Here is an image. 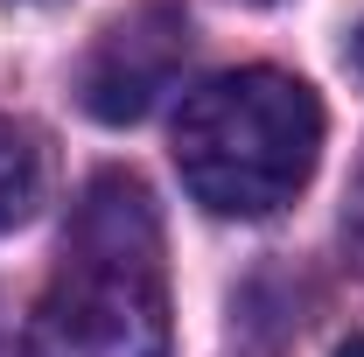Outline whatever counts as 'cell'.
Masks as SVG:
<instances>
[{"label": "cell", "mask_w": 364, "mask_h": 357, "mask_svg": "<svg viewBox=\"0 0 364 357\" xmlns=\"http://www.w3.org/2000/svg\"><path fill=\"white\" fill-rule=\"evenodd\" d=\"M21 357H176L168 245L147 182L105 169L63 224V252L28 315Z\"/></svg>", "instance_id": "1"}, {"label": "cell", "mask_w": 364, "mask_h": 357, "mask_svg": "<svg viewBox=\"0 0 364 357\" xmlns=\"http://www.w3.org/2000/svg\"><path fill=\"white\" fill-rule=\"evenodd\" d=\"M28 7H56V0H28Z\"/></svg>", "instance_id": "6"}, {"label": "cell", "mask_w": 364, "mask_h": 357, "mask_svg": "<svg viewBox=\"0 0 364 357\" xmlns=\"http://www.w3.org/2000/svg\"><path fill=\"white\" fill-rule=\"evenodd\" d=\"M189 7L176 0H140L127 14H112L98 28V43L77 63V105L105 127H134L147 119L189 63Z\"/></svg>", "instance_id": "3"}, {"label": "cell", "mask_w": 364, "mask_h": 357, "mask_svg": "<svg viewBox=\"0 0 364 357\" xmlns=\"http://www.w3.org/2000/svg\"><path fill=\"white\" fill-rule=\"evenodd\" d=\"M336 357H364V329H358V336H350V343H343Z\"/></svg>", "instance_id": "5"}, {"label": "cell", "mask_w": 364, "mask_h": 357, "mask_svg": "<svg viewBox=\"0 0 364 357\" xmlns=\"http://www.w3.org/2000/svg\"><path fill=\"white\" fill-rule=\"evenodd\" d=\"M36 203H43V147L21 119L0 112V231L28 224Z\"/></svg>", "instance_id": "4"}, {"label": "cell", "mask_w": 364, "mask_h": 357, "mask_svg": "<svg viewBox=\"0 0 364 357\" xmlns=\"http://www.w3.org/2000/svg\"><path fill=\"white\" fill-rule=\"evenodd\" d=\"M322 161V98L294 70L245 63L182 98L176 176L210 218H273Z\"/></svg>", "instance_id": "2"}]
</instances>
